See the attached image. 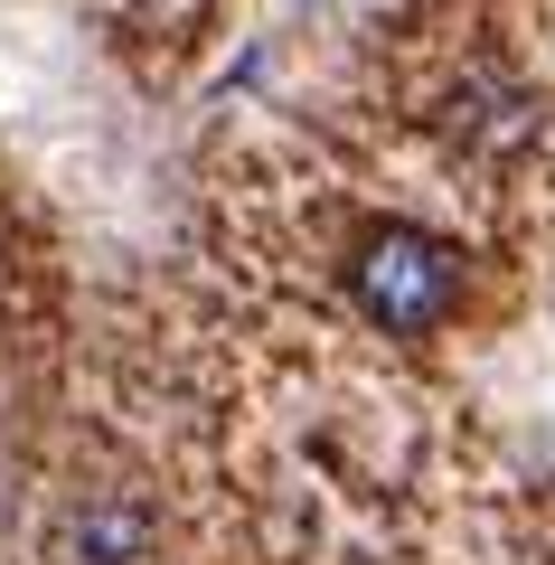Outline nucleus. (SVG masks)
Wrapping results in <instances>:
<instances>
[{
  "instance_id": "obj_1",
  "label": "nucleus",
  "mask_w": 555,
  "mask_h": 565,
  "mask_svg": "<svg viewBox=\"0 0 555 565\" xmlns=\"http://www.w3.org/2000/svg\"><path fill=\"white\" fill-rule=\"evenodd\" d=\"M349 292H357V311H367L386 340H424V330H442V311L461 302V255L442 236H424V226H377V236L357 245V264H349Z\"/></svg>"
}]
</instances>
